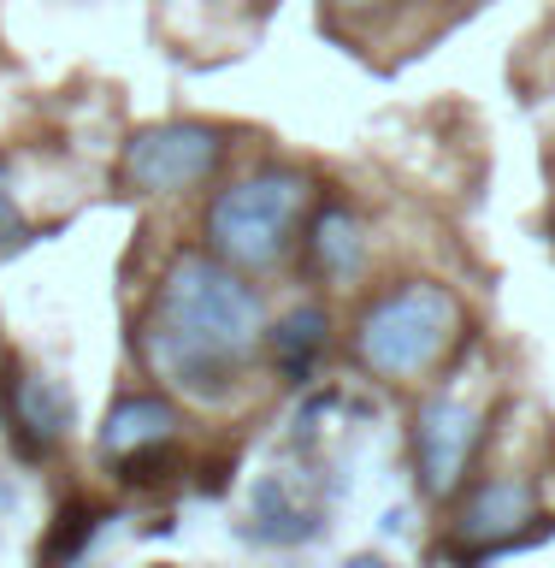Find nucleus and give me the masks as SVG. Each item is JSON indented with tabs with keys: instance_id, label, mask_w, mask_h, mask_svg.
<instances>
[{
	"instance_id": "f257e3e1",
	"label": "nucleus",
	"mask_w": 555,
	"mask_h": 568,
	"mask_svg": "<svg viewBox=\"0 0 555 568\" xmlns=\"http://www.w3.org/2000/svg\"><path fill=\"white\" fill-rule=\"evenodd\" d=\"M255 344H260L255 291L225 261H207V255L172 261L166 284H160V302H154V320H148L154 367L172 385L219 397L243 373L248 355H255Z\"/></svg>"
},
{
	"instance_id": "f03ea898",
	"label": "nucleus",
	"mask_w": 555,
	"mask_h": 568,
	"mask_svg": "<svg viewBox=\"0 0 555 568\" xmlns=\"http://www.w3.org/2000/svg\"><path fill=\"white\" fill-rule=\"evenodd\" d=\"M301 220V178L296 172H255L230 184L207 207V237L230 266H273Z\"/></svg>"
},
{
	"instance_id": "7ed1b4c3",
	"label": "nucleus",
	"mask_w": 555,
	"mask_h": 568,
	"mask_svg": "<svg viewBox=\"0 0 555 568\" xmlns=\"http://www.w3.org/2000/svg\"><path fill=\"white\" fill-rule=\"evenodd\" d=\"M450 332H455V302L438 284H402L361 314V362L390 373V379H408V373L438 362Z\"/></svg>"
},
{
	"instance_id": "20e7f679",
	"label": "nucleus",
	"mask_w": 555,
	"mask_h": 568,
	"mask_svg": "<svg viewBox=\"0 0 555 568\" xmlns=\"http://www.w3.org/2000/svg\"><path fill=\"white\" fill-rule=\"evenodd\" d=\"M219 154H225V136L213 124H148V131L131 136L119 172L136 195H177L213 178Z\"/></svg>"
},
{
	"instance_id": "39448f33",
	"label": "nucleus",
	"mask_w": 555,
	"mask_h": 568,
	"mask_svg": "<svg viewBox=\"0 0 555 568\" xmlns=\"http://www.w3.org/2000/svg\"><path fill=\"white\" fill-rule=\"evenodd\" d=\"M467 444H473V415L461 403H432L420 415V456H425V479L443 491L455 479V468L467 462Z\"/></svg>"
},
{
	"instance_id": "423d86ee",
	"label": "nucleus",
	"mask_w": 555,
	"mask_h": 568,
	"mask_svg": "<svg viewBox=\"0 0 555 568\" xmlns=\"http://www.w3.org/2000/svg\"><path fill=\"white\" fill-rule=\"evenodd\" d=\"M314 255L319 266H326L331 278H349L354 266L367 261V237H361V220L343 207V202H331L326 213H319V225H314Z\"/></svg>"
},
{
	"instance_id": "0eeeda50",
	"label": "nucleus",
	"mask_w": 555,
	"mask_h": 568,
	"mask_svg": "<svg viewBox=\"0 0 555 568\" xmlns=\"http://www.w3.org/2000/svg\"><path fill=\"white\" fill-rule=\"evenodd\" d=\"M172 438V415L160 403H124L119 415H113V426H106V444L113 450H142V444H166Z\"/></svg>"
},
{
	"instance_id": "6e6552de",
	"label": "nucleus",
	"mask_w": 555,
	"mask_h": 568,
	"mask_svg": "<svg viewBox=\"0 0 555 568\" xmlns=\"http://www.w3.org/2000/svg\"><path fill=\"white\" fill-rule=\"evenodd\" d=\"M24 408H30V420L48 426V438H60L65 420H71V403H65V390L53 379H30L24 385ZM42 426H35V433H42Z\"/></svg>"
},
{
	"instance_id": "1a4fd4ad",
	"label": "nucleus",
	"mask_w": 555,
	"mask_h": 568,
	"mask_svg": "<svg viewBox=\"0 0 555 568\" xmlns=\"http://www.w3.org/2000/svg\"><path fill=\"white\" fill-rule=\"evenodd\" d=\"M18 231H24V220H18V207H12V195H7V184H0V243H12Z\"/></svg>"
},
{
	"instance_id": "9d476101",
	"label": "nucleus",
	"mask_w": 555,
	"mask_h": 568,
	"mask_svg": "<svg viewBox=\"0 0 555 568\" xmlns=\"http://www.w3.org/2000/svg\"><path fill=\"white\" fill-rule=\"evenodd\" d=\"M343 7H367V0H343Z\"/></svg>"
}]
</instances>
